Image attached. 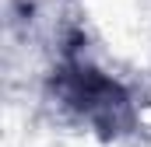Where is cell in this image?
<instances>
[{"label": "cell", "mask_w": 151, "mask_h": 147, "mask_svg": "<svg viewBox=\"0 0 151 147\" xmlns=\"http://www.w3.org/2000/svg\"><path fill=\"white\" fill-rule=\"evenodd\" d=\"M53 91L60 95V102L67 109H74L84 123H91L106 137L134 126V105H130V95L123 91V84H116L99 67H91L74 46L63 53V60L56 67Z\"/></svg>", "instance_id": "obj_1"}]
</instances>
